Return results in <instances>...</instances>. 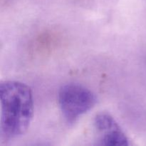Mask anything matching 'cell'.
Instances as JSON below:
<instances>
[{"mask_svg": "<svg viewBox=\"0 0 146 146\" xmlns=\"http://www.w3.org/2000/svg\"><path fill=\"white\" fill-rule=\"evenodd\" d=\"M0 140L8 142L21 136L29 128L34 115V98L29 86L17 81L0 86Z\"/></svg>", "mask_w": 146, "mask_h": 146, "instance_id": "cell-1", "label": "cell"}, {"mask_svg": "<svg viewBox=\"0 0 146 146\" xmlns=\"http://www.w3.org/2000/svg\"><path fill=\"white\" fill-rule=\"evenodd\" d=\"M58 101L66 121L74 123L95 106L96 97L91 90L84 86L68 84L60 88Z\"/></svg>", "mask_w": 146, "mask_h": 146, "instance_id": "cell-2", "label": "cell"}, {"mask_svg": "<svg viewBox=\"0 0 146 146\" xmlns=\"http://www.w3.org/2000/svg\"><path fill=\"white\" fill-rule=\"evenodd\" d=\"M94 127L99 134L101 145H128L129 139L115 118L108 113H100L94 118Z\"/></svg>", "mask_w": 146, "mask_h": 146, "instance_id": "cell-3", "label": "cell"}]
</instances>
